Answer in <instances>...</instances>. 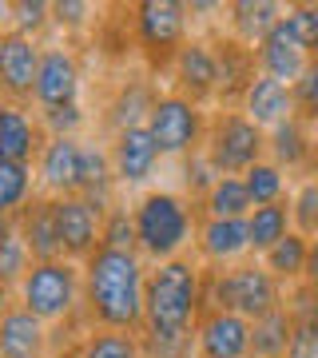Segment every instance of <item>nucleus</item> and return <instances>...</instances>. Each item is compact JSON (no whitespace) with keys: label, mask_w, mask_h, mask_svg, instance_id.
Returning a JSON list of instances; mask_svg holds the SVG:
<instances>
[{"label":"nucleus","mask_w":318,"mask_h":358,"mask_svg":"<svg viewBox=\"0 0 318 358\" xmlns=\"http://www.w3.org/2000/svg\"><path fill=\"white\" fill-rule=\"evenodd\" d=\"M103 215L84 199V195H64L56 199V235H60V255L72 263H88L100 251Z\"/></svg>","instance_id":"nucleus-13"},{"label":"nucleus","mask_w":318,"mask_h":358,"mask_svg":"<svg viewBox=\"0 0 318 358\" xmlns=\"http://www.w3.org/2000/svg\"><path fill=\"white\" fill-rule=\"evenodd\" d=\"M211 44H215V60H219V100L215 108H243V96L251 92V84L263 72H259V56H254L251 44L227 36V32H211Z\"/></svg>","instance_id":"nucleus-16"},{"label":"nucleus","mask_w":318,"mask_h":358,"mask_svg":"<svg viewBox=\"0 0 318 358\" xmlns=\"http://www.w3.org/2000/svg\"><path fill=\"white\" fill-rule=\"evenodd\" d=\"M282 16H287V4H279V0H235L223 13V20H227L223 32L243 40V44H251V48H259Z\"/></svg>","instance_id":"nucleus-24"},{"label":"nucleus","mask_w":318,"mask_h":358,"mask_svg":"<svg viewBox=\"0 0 318 358\" xmlns=\"http://www.w3.org/2000/svg\"><path fill=\"white\" fill-rule=\"evenodd\" d=\"M203 315V263L195 255L171 259L147 271L143 299V338H183L195 334Z\"/></svg>","instance_id":"nucleus-2"},{"label":"nucleus","mask_w":318,"mask_h":358,"mask_svg":"<svg viewBox=\"0 0 318 358\" xmlns=\"http://www.w3.org/2000/svg\"><path fill=\"white\" fill-rule=\"evenodd\" d=\"M243 112L251 115L263 131H275L279 124L294 120V88L282 84V80L259 76L251 84V92L243 96Z\"/></svg>","instance_id":"nucleus-25"},{"label":"nucleus","mask_w":318,"mask_h":358,"mask_svg":"<svg viewBox=\"0 0 318 358\" xmlns=\"http://www.w3.org/2000/svg\"><path fill=\"white\" fill-rule=\"evenodd\" d=\"M199 203L171 187H147L131 199V223H136V251L147 267L171 263L191 255L195 231H199Z\"/></svg>","instance_id":"nucleus-3"},{"label":"nucleus","mask_w":318,"mask_h":358,"mask_svg":"<svg viewBox=\"0 0 318 358\" xmlns=\"http://www.w3.org/2000/svg\"><path fill=\"white\" fill-rule=\"evenodd\" d=\"M291 223L298 235L318 239V176H306L291 192Z\"/></svg>","instance_id":"nucleus-34"},{"label":"nucleus","mask_w":318,"mask_h":358,"mask_svg":"<svg viewBox=\"0 0 318 358\" xmlns=\"http://www.w3.org/2000/svg\"><path fill=\"white\" fill-rule=\"evenodd\" d=\"M203 152L219 176H247L254 164L267 159V131L243 108H215L207 124Z\"/></svg>","instance_id":"nucleus-7"},{"label":"nucleus","mask_w":318,"mask_h":358,"mask_svg":"<svg viewBox=\"0 0 318 358\" xmlns=\"http://www.w3.org/2000/svg\"><path fill=\"white\" fill-rule=\"evenodd\" d=\"M179 164H183V171H179V192L199 203V199H203V195L219 183L215 164L207 159V152H191L187 159H179Z\"/></svg>","instance_id":"nucleus-35"},{"label":"nucleus","mask_w":318,"mask_h":358,"mask_svg":"<svg viewBox=\"0 0 318 358\" xmlns=\"http://www.w3.org/2000/svg\"><path fill=\"white\" fill-rule=\"evenodd\" d=\"M159 96H164V88H159V80L152 72H136V76L120 80L112 92V100H108V108H103V115H100V128L108 131V140H112L115 131L147 128L152 108Z\"/></svg>","instance_id":"nucleus-12"},{"label":"nucleus","mask_w":318,"mask_h":358,"mask_svg":"<svg viewBox=\"0 0 318 358\" xmlns=\"http://www.w3.org/2000/svg\"><path fill=\"white\" fill-rule=\"evenodd\" d=\"M191 255L203 267H235L243 259H251L247 219H199Z\"/></svg>","instance_id":"nucleus-17"},{"label":"nucleus","mask_w":318,"mask_h":358,"mask_svg":"<svg viewBox=\"0 0 318 358\" xmlns=\"http://www.w3.org/2000/svg\"><path fill=\"white\" fill-rule=\"evenodd\" d=\"M195 36L183 0H140L131 4V48L140 56L143 72L167 76L179 48Z\"/></svg>","instance_id":"nucleus-6"},{"label":"nucleus","mask_w":318,"mask_h":358,"mask_svg":"<svg viewBox=\"0 0 318 358\" xmlns=\"http://www.w3.org/2000/svg\"><path fill=\"white\" fill-rule=\"evenodd\" d=\"M254 211L251 195L243 176H219V183L199 199V215L203 219H247Z\"/></svg>","instance_id":"nucleus-28"},{"label":"nucleus","mask_w":318,"mask_h":358,"mask_svg":"<svg viewBox=\"0 0 318 358\" xmlns=\"http://www.w3.org/2000/svg\"><path fill=\"white\" fill-rule=\"evenodd\" d=\"M32 167H36L40 195H52V199L80 195V179H84V140L48 136L44 152H40V159Z\"/></svg>","instance_id":"nucleus-15"},{"label":"nucleus","mask_w":318,"mask_h":358,"mask_svg":"<svg viewBox=\"0 0 318 358\" xmlns=\"http://www.w3.org/2000/svg\"><path fill=\"white\" fill-rule=\"evenodd\" d=\"M167 92H179V96H187L191 103H207L219 100V60H215V44L211 36H191L179 56L171 60L167 68Z\"/></svg>","instance_id":"nucleus-10"},{"label":"nucleus","mask_w":318,"mask_h":358,"mask_svg":"<svg viewBox=\"0 0 318 358\" xmlns=\"http://www.w3.org/2000/svg\"><path fill=\"white\" fill-rule=\"evenodd\" d=\"M267 159L287 176H318V128L303 124L298 115L267 131Z\"/></svg>","instance_id":"nucleus-19"},{"label":"nucleus","mask_w":318,"mask_h":358,"mask_svg":"<svg viewBox=\"0 0 318 358\" xmlns=\"http://www.w3.org/2000/svg\"><path fill=\"white\" fill-rule=\"evenodd\" d=\"M294 231L291 223V199L270 207H254L247 215V239H251V259H263L275 243H282L287 235Z\"/></svg>","instance_id":"nucleus-26"},{"label":"nucleus","mask_w":318,"mask_h":358,"mask_svg":"<svg viewBox=\"0 0 318 358\" xmlns=\"http://www.w3.org/2000/svg\"><path fill=\"white\" fill-rule=\"evenodd\" d=\"M44 143H48V131H44V124L32 108L0 100V159L36 164Z\"/></svg>","instance_id":"nucleus-20"},{"label":"nucleus","mask_w":318,"mask_h":358,"mask_svg":"<svg viewBox=\"0 0 318 358\" xmlns=\"http://www.w3.org/2000/svg\"><path fill=\"white\" fill-rule=\"evenodd\" d=\"M294 115L310 128H318V56L306 64V72L294 84Z\"/></svg>","instance_id":"nucleus-41"},{"label":"nucleus","mask_w":318,"mask_h":358,"mask_svg":"<svg viewBox=\"0 0 318 358\" xmlns=\"http://www.w3.org/2000/svg\"><path fill=\"white\" fill-rule=\"evenodd\" d=\"M16 303L48 327L52 343L64 331L72 334V343H84V334L92 331L88 315H84V267L72 259L32 263L16 287Z\"/></svg>","instance_id":"nucleus-4"},{"label":"nucleus","mask_w":318,"mask_h":358,"mask_svg":"<svg viewBox=\"0 0 318 358\" xmlns=\"http://www.w3.org/2000/svg\"><path fill=\"white\" fill-rule=\"evenodd\" d=\"M40 195L36 187V167L32 164H13V159H0V215L16 219L32 199Z\"/></svg>","instance_id":"nucleus-27"},{"label":"nucleus","mask_w":318,"mask_h":358,"mask_svg":"<svg viewBox=\"0 0 318 358\" xmlns=\"http://www.w3.org/2000/svg\"><path fill=\"white\" fill-rule=\"evenodd\" d=\"M147 263L140 251L100 247L84 263V315L92 331H143Z\"/></svg>","instance_id":"nucleus-1"},{"label":"nucleus","mask_w":318,"mask_h":358,"mask_svg":"<svg viewBox=\"0 0 318 358\" xmlns=\"http://www.w3.org/2000/svg\"><path fill=\"white\" fill-rule=\"evenodd\" d=\"M287 287L259 259H243L235 267H203V310H231L247 322L282 307Z\"/></svg>","instance_id":"nucleus-5"},{"label":"nucleus","mask_w":318,"mask_h":358,"mask_svg":"<svg viewBox=\"0 0 318 358\" xmlns=\"http://www.w3.org/2000/svg\"><path fill=\"white\" fill-rule=\"evenodd\" d=\"M243 183H247V195H251L254 207H270V203H282V199H291V176L282 171L279 164H270V159H263V164H254L247 176H243Z\"/></svg>","instance_id":"nucleus-31"},{"label":"nucleus","mask_w":318,"mask_h":358,"mask_svg":"<svg viewBox=\"0 0 318 358\" xmlns=\"http://www.w3.org/2000/svg\"><path fill=\"white\" fill-rule=\"evenodd\" d=\"M13 28L40 40L52 28V4L48 0H13Z\"/></svg>","instance_id":"nucleus-40"},{"label":"nucleus","mask_w":318,"mask_h":358,"mask_svg":"<svg viewBox=\"0 0 318 358\" xmlns=\"http://www.w3.org/2000/svg\"><path fill=\"white\" fill-rule=\"evenodd\" d=\"M291 334H294V319L287 307L254 319L251 322V358H287Z\"/></svg>","instance_id":"nucleus-29"},{"label":"nucleus","mask_w":318,"mask_h":358,"mask_svg":"<svg viewBox=\"0 0 318 358\" xmlns=\"http://www.w3.org/2000/svg\"><path fill=\"white\" fill-rule=\"evenodd\" d=\"M96 13H100V8L88 4V0H56V4H52V28L64 32V40H76V36H84V32H92V28L100 24Z\"/></svg>","instance_id":"nucleus-33"},{"label":"nucleus","mask_w":318,"mask_h":358,"mask_svg":"<svg viewBox=\"0 0 318 358\" xmlns=\"http://www.w3.org/2000/svg\"><path fill=\"white\" fill-rule=\"evenodd\" d=\"M287 358H318V319H294Z\"/></svg>","instance_id":"nucleus-42"},{"label":"nucleus","mask_w":318,"mask_h":358,"mask_svg":"<svg viewBox=\"0 0 318 358\" xmlns=\"http://www.w3.org/2000/svg\"><path fill=\"white\" fill-rule=\"evenodd\" d=\"M76 350L80 358H147L140 334L131 331H88Z\"/></svg>","instance_id":"nucleus-32"},{"label":"nucleus","mask_w":318,"mask_h":358,"mask_svg":"<svg viewBox=\"0 0 318 358\" xmlns=\"http://www.w3.org/2000/svg\"><path fill=\"white\" fill-rule=\"evenodd\" d=\"M310 287H318V239H310V255H306V279Z\"/></svg>","instance_id":"nucleus-43"},{"label":"nucleus","mask_w":318,"mask_h":358,"mask_svg":"<svg viewBox=\"0 0 318 358\" xmlns=\"http://www.w3.org/2000/svg\"><path fill=\"white\" fill-rule=\"evenodd\" d=\"M207 124H211V112L207 108H199L187 96L164 88V96L152 108L147 131H152V140H155V148H159L164 159H187L191 152H203Z\"/></svg>","instance_id":"nucleus-8"},{"label":"nucleus","mask_w":318,"mask_h":358,"mask_svg":"<svg viewBox=\"0 0 318 358\" xmlns=\"http://www.w3.org/2000/svg\"><path fill=\"white\" fill-rule=\"evenodd\" d=\"M16 231H20V239L28 243L32 263L64 259L60 255V235H56V199H52V195H36V199L16 215Z\"/></svg>","instance_id":"nucleus-23"},{"label":"nucleus","mask_w":318,"mask_h":358,"mask_svg":"<svg viewBox=\"0 0 318 358\" xmlns=\"http://www.w3.org/2000/svg\"><path fill=\"white\" fill-rule=\"evenodd\" d=\"M254 56H259V72L270 80H282V84H298V76L306 72V64H310V56L303 52V44L294 40V32L287 28V20H279V24L267 32V40L254 48Z\"/></svg>","instance_id":"nucleus-22"},{"label":"nucleus","mask_w":318,"mask_h":358,"mask_svg":"<svg viewBox=\"0 0 318 358\" xmlns=\"http://www.w3.org/2000/svg\"><path fill=\"white\" fill-rule=\"evenodd\" d=\"M80 96H84V64H80L76 44H72V40H56V44H44L32 108H36V112H56V108H72V103H84Z\"/></svg>","instance_id":"nucleus-9"},{"label":"nucleus","mask_w":318,"mask_h":358,"mask_svg":"<svg viewBox=\"0 0 318 358\" xmlns=\"http://www.w3.org/2000/svg\"><path fill=\"white\" fill-rule=\"evenodd\" d=\"M40 124L48 136H68V140H84V128L92 124V115L84 103H72V108H56V112H36Z\"/></svg>","instance_id":"nucleus-38"},{"label":"nucleus","mask_w":318,"mask_h":358,"mask_svg":"<svg viewBox=\"0 0 318 358\" xmlns=\"http://www.w3.org/2000/svg\"><path fill=\"white\" fill-rule=\"evenodd\" d=\"M306 255H310V239L298 235V231H291V235H287L282 243L270 247L259 263H263V267H267L282 287H294V282L306 279Z\"/></svg>","instance_id":"nucleus-30"},{"label":"nucleus","mask_w":318,"mask_h":358,"mask_svg":"<svg viewBox=\"0 0 318 358\" xmlns=\"http://www.w3.org/2000/svg\"><path fill=\"white\" fill-rule=\"evenodd\" d=\"M28 267H32V255H28V243L20 239V231H8L4 239H0V282L4 287H20V279L28 275Z\"/></svg>","instance_id":"nucleus-36"},{"label":"nucleus","mask_w":318,"mask_h":358,"mask_svg":"<svg viewBox=\"0 0 318 358\" xmlns=\"http://www.w3.org/2000/svg\"><path fill=\"white\" fill-rule=\"evenodd\" d=\"M40 56H44V44L40 40L16 32L13 24L0 28V100L32 108L36 76H40Z\"/></svg>","instance_id":"nucleus-11"},{"label":"nucleus","mask_w":318,"mask_h":358,"mask_svg":"<svg viewBox=\"0 0 318 358\" xmlns=\"http://www.w3.org/2000/svg\"><path fill=\"white\" fill-rule=\"evenodd\" d=\"M108 155H112V171H115V187L120 192L147 187L155 176V167L164 164V155H159V148H155L147 128L115 131L112 140H108Z\"/></svg>","instance_id":"nucleus-14"},{"label":"nucleus","mask_w":318,"mask_h":358,"mask_svg":"<svg viewBox=\"0 0 318 358\" xmlns=\"http://www.w3.org/2000/svg\"><path fill=\"white\" fill-rule=\"evenodd\" d=\"M13 303H16V291H13V287H4V282H0V319L8 315V307H13Z\"/></svg>","instance_id":"nucleus-44"},{"label":"nucleus","mask_w":318,"mask_h":358,"mask_svg":"<svg viewBox=\"0 0 318 358\" xmlns=\"http://www.w3.org/2000/svg\"><path fill=\"white\" fill-rule=\"evenodd\" d=\"M100 247H115V251H136V223H131V207L115 203L103 215Z\"/></svg>","instance_id":"nucleus-39"},{"label":"nucleus","mask_w":318,"mask_h":358,"mask_svg":"<svg viewBox=\"0 0 318 358\" xmlns=\"http://www.w3.org/2000/svg\"><path fill=\"white\" fill-rule=\"evenodd\" d=\"M199 358H251V322L231 310H203L195 322Z\"/></svg>","instance_id":"nucleus-18"},{"label":"nucleus","mask_w":318,"mask_h":358,"mask_svg":"<svg viewBox=\"0 0 318 358\" xmlns=\"http://www.w3.org/2000/svg\"><path fill=\"white\" fill-rule=\"evenodd\" d=\"M13 227H16V219H4V215H0V239H4Z\"/></svg>","instance_id":"nucleus-46"},{"label":"nucleus","mask_w":318,"mask_h":358,"mask_svg":"<svg viewBox=\"0 0 318 358\" xmlns=\"http://www.w3.org/2000/svg\"><path fill=\"white\" fill-rule=\"evenodd\" d=\"M287 28L294 32V40L303 44V52L315 60L318 56V0H306V4H287Z\"/></svg>","instance_id":"nucleus-37"},{"label":"nucleus","mask_w":318,"mask_h":358,"mask_svg":"<svg viewBox=\"0 0 318 358\" xmlns=\"http://www.w3.org/2000/svg\"><path fill=\"white\" fill-rule=\"evenodd\" d=\"M48 358H80V350H76V346H64V350H52Z\"/></svg>","instance_id":"nucleus-45"},{"label":"nucleus","mask_w":318,"mask_h":358,"mask_svg":"<svg viewBox=\"0 0 318 358\" xmlns=\"http://www.w3.org/2000/svg\"><path fill=\"white\" fill-rule=\"evenodd\" d=\"M52 350H56L52 331L32 310L13 303L8 315L0 319V358H48Z\"/></svg>","instance_id":"nucleus-21"}]
</instances>
